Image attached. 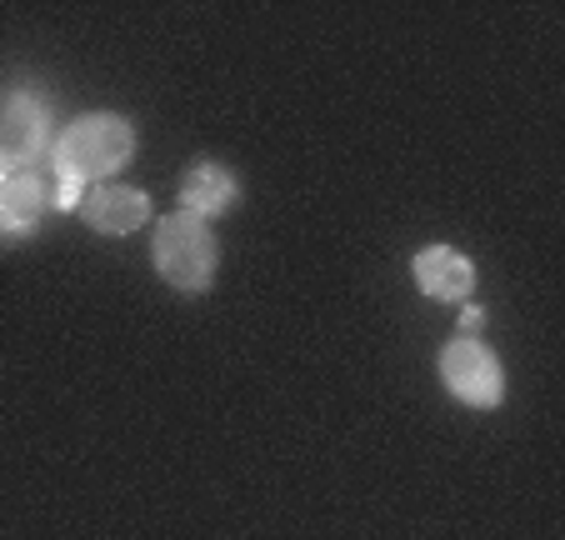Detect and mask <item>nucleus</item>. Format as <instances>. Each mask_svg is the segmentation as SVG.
I'll return each instance as SVG.
<instances>
[{"mask_svg": "<svg viewBox=\"0 0 565 540\" xmlns=\"http://www.w3.org/2000/svg\"><path fill=\"white\" fill-rule=\"evenodd\" d=\"M136 150V130H130L126 116H81L65 126V136L51 146V170H55V205L71 211L75 195L86 180H100L110 170H120Z\"/></svg>", "mask_w": 565, "mask_h": 540, "instance_id": "f257e3e1", "label": "nucleus"}, {"mask_svg": "<svg viewBox=\"0 0 565 540\" xmlns=\"http://www.w3.org/2000/svg\"><path fill=\"white\" fill-rule=\"evenodd\" d=\"M150 255H156L160 280H171V286L185 290V296H201V290H211V280H215L221 245H215V231L201 221V215L181 211V215H166V221L156 225Z\"/></svg>", "mask_w": 565, "mask_h": 540, "instance_id": "f03ea898", "label": "nucleus"}, {"mask_svg": "<svg viewBox=\"0 0 565 540\" xmlns=\"http://www.w3.org/2000/svg\"><path fill=\"white\" fill-rule=\"evenodd\" d=\"M440 381L450 385V395H460V401L476 405V411H491V405H501V395H505L501 360L470 336H460L446 346V356H440Z\"/></svg>", "mask_w": 565, "mask_h": 540, "instance_id": "7ed1b4c3", "label": "nucleus"}, {"mask_svg": "<svg viewBox=\"0 0 565 540\" xmlns=\"http://www.w3.org/2000/svg\"><path fill=\"white\" fill-rule=\"evenodd\" d=\"M51 186L55 180L35 176V170H11V180L0 186V241H25L45 221Z\"/></svg>", "mask_w": 565, "mask_h": 540, "instance_id": "20e7f679", "label": "nucleus"}, {"mask_svg": "<svg viewBox=\"0 0 565 540\" xmlns=\"http://www.w3.org/2000/svg\"><path fill=\"white\" fill-rule=\"evenodd\" d=\"M45 126L51 116L35 96H6L0 100V156L25 170L45 150Z\"/></svg>", "mask_w": 565, "mask_h": 540, "instance_id": "39448f33", "label": "nucleus"}, {"mask_svg": "<svg viewBox=\"0 0 565 540\" xmlns=\"http://www.w3.org/2000/svg\"><path fill=\"white\" fill-rule=\"evenodd\" d=\"M86 225L100 235H130L136 225L150 221V195L136 191V186H96L86 195Z\"/></svg>", "mask_w": 565, "mask_h": 540, "instance_id": "423d86ee", "label": "nucleus"}, {"mask_svg": "<svg viewBox=\"0 0 565 540\" xmlns=\"http://www.w3.org/2000/svg\"><path fill=\"white\" fill-rule=\"evenodd\" d=\"M416 286L426 290L430 300H466L476 290V271L460 251L450 245H430V251L416 255Z\"/></svg>", "mask_w": 565, "mask_h": 540, "instance_id": "0eeeda50", "label": "nucleus"}, {"mask_svg": "<svg viewBox=\"0 0 565 540\" xmlns=\"http://www.w3.org/2000/svg\"><path fill=\"white\" fill-rule=\"evenodd\" d=\"M235 191H241V180H235L231 170L215 166V160H201V166H191L181 180V205H185V215L211 221L225 205H235Z\"/></svg>", "mask_w": 565, "mask_h": 540, "instance_id": "6e6552de", "label": "nucleus"}, {"mask_svg": "<svg viewBox=\"0 0 565 540\" xmlns=\"http://www.w3.org/2000/svg\"><path fill=\"white\" fill-rule=\"evenodd\" d=\"M6 180H11V160L0 156V186H6Z\"/></svg>", "mask_w": 565, "mask_h": 540, "instance_id": "1a4fd4ad", "label": "nucleus"}]
</instances>
